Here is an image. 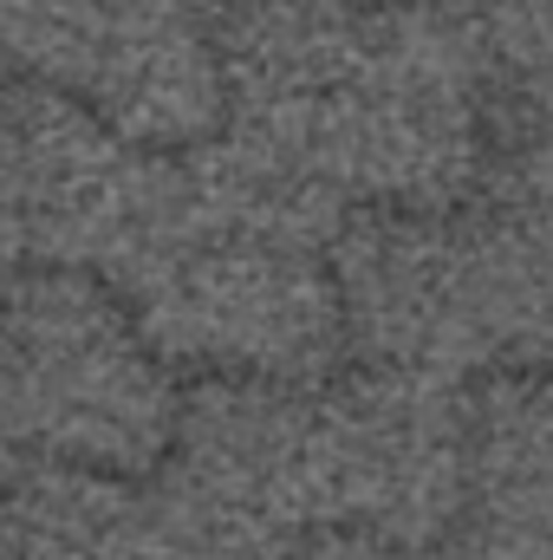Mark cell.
<instances>
[{
    "label": "cell",
    "instance_id": "8fae6325",
    "mask_svg": "<svg viewBox=\"0 0 553 560\" xmlns=\"http://www.w3.org/2000/svg\"><path fill=\"white\" fill-rule=\"evenodd\" d=\"M176 7H189V13H222V7H235V0H176Z\"/></svg>",
    "mask_w": 553,
    "mask_h": 560
},
{
    "label": "cell",
    "instance_id": "52a82bcc",
    "mask_svg": "<svg viewBox=\"0 0 553 560\" xmlns=\"http://www.w3.org/2000/svg\"><path fill=\"white\" fill-rule=\"evenodd\" d=\"M0 489V560H163L156 502L111 469L46 463Z\"/></svg>",
    "mask_w": 553,
    "mask_h": 560
},
{
    "label": "cell",
    "instance_id": "5b68a950",
    "mask_svg": "<svg viewBox=\"0 0 553 560\" xmlns=\"http://www.w3.org/2000/svg\"><path fill=\"white\" fill-rule=\"evenodd\" d=\"M163 163L66 92L0 98V235L13 255L111 268L156 196Z\"/></svg>",
    "mask_w": 553,
    "mask_h": 560
},
{
    "label": "cell",
    "instance_id": "7a4b0ae2",
    "mask_svg": "<svg viewBox=\"0 0 553 560\" xmlns=\"http://www.w3.org/2000/svg\"><path fill=\"white\" fill-rule=\"evenodd\" d=\"M0 411L13 443L85 469H150L176 405L150 332H138L92 280H13L0 300Z\"/></svg>",
    "mask_w": 553,
    "mask_h": 560
},
{
    "label": "cell",
    "instance_id": "8992f818",
    "mask_svg": "<svg viewBox=\"0 0 553 560\" xmlns=\"http://www.w3.org/2000/svg\"><path fill=\"white\" fill-rule=\"evenodd\" d=\"M332 287L352 346L416 378H469L495 359L482 280L462 229L423 209H378L332 235Z\"/></svg>",
    "mask_w": 553,
    "mask_h": 560
},
{
    "label": "cell",
    "instance_id": "ba28073f",
    "mask_svg": "<svg viewBox=\"0 0 553 560\" xmlns=\"http://www.w3.org/2000/svg\"><path fill=\"white\" fill-rule=\"evenodd\" d=\"M482 20L515 85H528V98L553 112V0H482Z\"/></svg>",
    "mask_w": 553,
    "mask_h": 560
},
{
    "label": "cell",
    "instance_id": "6da1fadb",
    "mask_svg": "<svg viewBox=\"0 0 553 560\" xmlns=\"http://www.w3.org/2000/svg\"><path fill=\"white\" fill-rule=\"evenodd\" d=\"M319 248L235 222L196 163H163L138 235L105 268L143 313L156 352L215 365L228 378H313L345 319L339 287L319 275Z\"/></svg>",
    "mask_w": 553,
    "mask_h": 560
},
{
    "label": "cell",
    "instance_id": "30bf717a",
    "mask_svg": "<svg viewBox=\"0 0 553 560\" xmlns=\"http://www.w3.org/2000/svg\"><path fill=\"white\" fill-rule=\"evenodd\" d=\"M13 261H20V255H13L7 235H0V300H7V287H13Z\"/></svg>",
    "mask_w": 553,
    "mask_h": 560
},
{
    "label": "cell",
    "instance_id": "3957f363",
    "mask_svg": "<svg viewBox=\"0 0 553 560\" xmlns=\"http://www.w3.org/2000/svg\"><path fill=\"white\" fill-rule=\"evenodd\" d=\"M176 0H0V52L92 105L131 143H202L222 125V66Z\"/></svg>",
    "mask_w": 553,
    "mask_h": 560
},
{
    "label": "cell",
    "instance_id": "9c48e42d",
    "mask_svg": "<svg viewBox=\"0 0 553 560\" xmlns=\"http://www.w3.org/2000/svg\"><path fill=\"white\" fill-rule=\"evenodd\" d=\"M293 560H430V555H423V548H404V541L358 535V528H319V541L306 535Z\"/></svg>",
    "mask_w": 553,
    "mask_h": 560
},
{
    "label": "cell",
    "instance_id": "277c9868",
    "mask_svg": "<svg viewBox=\"0 0 553 560\" xmlns=\"http://www.w3.org/2000/svg\"><path fill=\"white\" fill-rule=\"evenodd\" d=\"M319 528L430 548L469 495V411L456 385L372 365L345 392H313Z\"/></svg>",
    "mask_w": 553,
    "mask_h": 560
},
{
    "label": "cell",
    "instance_id": "7c38bea8",
    "mask_svg": "<svg viewBox=\"0 0 553 560\" xmlns=\"http://www.w3.org/2000/svg\"><path fill=\"white\" fill-rule=\"evenodd\" d=\"M352 7H365V0H352Z\"/></svg>",
    "mask_w": 553,
    "mask_h": 560
}]
</instances>
